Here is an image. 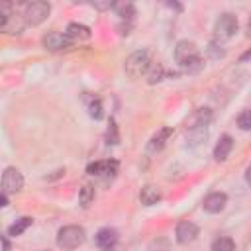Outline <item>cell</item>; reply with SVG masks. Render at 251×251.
I'll use <instances>...</instances> for the list:
<instances>
[{"instance_id":"1","label":"cell","mask_w":251,"mask_h":251,"mask_svg":"<svg viewBox=\"0 0 251 251\" xmlns=\"http://www.w3.org/2000/svg\"><path fill=\"white\" fill-rule=\"evenodd\" d=\"M175 61L188 73H196L204 67V59L200 57V51L194 41L190 39H180L175 45Z\"/></svg>"},{"instance_id":"2","label":"cell","mask_w":251,"mask_h":251,"mask_svg":"<svg viewBox=\"0 0 251 251\" xmlns=\"http://www.w3.org/2000/svg\"><path fill=\"white\" fill-rule=\"evenodd\" d=\"M84 241H86V231L82 226L69 224L57 231V245L65 251H73V249L80 247Z\"/></svg>"},{"instance_id":"3","label":"cell","mask_w":251,"mask_h":251,"mask_svg":"<svg viewBox=\"0 0 251 251\" xmlns=\"http://www.w3.org/2000/svg\"><path fill=\"white\" fill-rule=\"evenodd\" d=\"M151 65H153V61H151V51H149V49H137V51H133V53L126 59L124 71H126L127 76L139 78V76H143V75L149 71Z\"/></svg>"},{"instance_id":"4","label":"cell","mask_w":251,"mask_h":251,"mask_svg":"<svg viewBox=\"0 0 251 251\" xmlns=\"http://www.w3.org/2000/svg\"><path fill=\"white\" fill-rule=\"evenodd\" d=\"M237 29H239V20H237V16L231 14V12H224V14H220V16L216 18V22H214V39L220 41V43H224V41L231 39V37L237 33Z\"/></svg>"},{"instance_id":"5","label":"cell","mask_w":251,"mask_h":251,"mask_svg":"<svg viewBox=\"0 0 251 251\" xmlns=\"http://www.w3.org/2000/svg\"><path fill=\"white\" fill-rule=\"evenodd\" d=\"M51 14V4L43 2V0H35V2H27L24 6V22L27 25H39L41 22H45Z\"/></svg>"},{"instance_id":"6","label":"cell","mask_w":251,"mask_h":251,"mask_svg":"<svg viewBox=\"0 0 251 251\" xmlns=\"http://www.w3.org/2000/svg\"><path fill=\"white\" fill-rule=\"evenodd\" d=\"M86 173L90 176H96V178H102V180H106V178L112 180L116 176V173H118V161H114V159L94 161V163H90L86 167Z\"/></svg>"},{"instance_id":"7","label":"cell","mask_w":251,"mask_h":251,"mask_svg":"<svg viewBox=\"0 0 251 251\" xmlns=\"http://www.w3.org/2000/svg\"><path fill=\"white\" fill-rule=\"evenodd\" d=\"M24 188V175L16 167H6L2 173V190L4 194H16Z\"/></svg>"},{"instance_id":"8","label":"cell","mask_w":251,"mask_h":251,"mask_svg":"<svg viewBox=\"0 0 251 251\" xmlns=\"http://www.w3.org/2000/svg\"><path fill=\"white\" fill-rule=\"evenodd\" d=\"M198 226L194 224V222H190V220H182V222H178L176 224V227H175V239H176V243H180V245H188V243H192L196 237H198Z\"/></svg>"},{"instance_id":"9","label":"cell","mask_w":251,"mask_h":251,"mask_svg":"<svg viewBox=\"0 0 251 251\" xmlns=\"http://www.w3.org/2000/svg\"><path fill=\"white\" fill-rule=\"evenodd\" d=\"M90 35H92L90 27H88V25H84V24H78V22H71V24L67 25V29H65V37L69 39V43H71V45L84 43V41H88V39H90Z\"/></svg>"},{"instance_id":"10","label":"cell","mask_w":251,"mask_h":251,"mask_svg":"<svg viewBox=\"0 0 251 251\" xmlns=\"http://www.w3.org/2000/svg\"><path fill=\"white\" fill-rule=\"evenodd\" d=\"M41 45H43L47 51H51V53H57V51H63V49H69V47H71L69 39H67L65 33H61V31H47V33L41 37Z\"/></svg>"},{"instance_id":"11","label":"cell","mask_w":251,"mask_h":251,"mask_svg":"<svg viewBox=\"0 0 251 251\" xmlns=\"http://www.w3.org/2000/svg\"><path fill=\"white\" fill-rule=\"evenodd\" d=\"M212 118H214L212 108H208V106L196 108V110H192V114L186 118V129H192V127H208L210 122H212Z\"/></svg>"},{"instance_id":"12","label":"cell","mask_w":251,"mask_h":251,"mask_svg":"<svg viewBox=\"0 0 251 251\" xmlns=\"http://www.w3.org/2000/svg\"><path fill=\"white\" fill-rule=\"evenodd\" d=\"M226 204H227V194L226 192H220V190L218 192H210L202 200V208L208 214H220L226 208Z\"/></svg>"},{"instance_id":"13","label":"cell","mask_w":251,"mask_h":251,"mask_svg":"<svg viewBox=\"0 0 251 251\" xmlns=\"http://www.w3.org/2000/svg\"><path fill=\"white\" fill-rule=\"evenodd\" d=\"M171 135H173V127H161V129H159L157 133H153L151 139L147 141V153H149V155L159 153V151L167 145V141L171 139Z\"/></svg>"},{"instance_id":"14","label":"cell","mask_w":251,"mask_h":251,"mask_svg":"<svg viewBox=\"0 0 251 251\" xmlns=\"http://www.w3.org/2000/svg\"><path fill=\"white\" fill-rule=\"evenodd\" d=\"M231 149H233V137H231L229 133H224V135H220V139L216 141L212 155H214V159H216L218 163H222V161H226V159L231 155Z\"/></svg>"},{"instance_id":"15","label":"cell","mask_w":251,"mask_h":251,"mask_svg":"<svg viewBox=\"0 0 251 251\" xmlns=\"http://www.w3.org/2000/svg\"><path fill=\"white\" fill-rule=\"evenodd\" d=\"M118 239H120V237H118V231H116L114 227H110V226L100 227V229L96 231V235H94V243H96L100 249H108V247L116 245Z\"/></svg>"},{"instance_id":"16","label":"cell","mask_w":251,"mask_h":251,"mask_svg":"<svg viewBox=\"0 0 251 251\" xmlns=\"http://www.w3.org/2000/svg\"><path fill=\"white\" fill-rule=\"evenodd\" d=\"M161 198H163L161 190H159L157 186H153V184H145V186L139 190V202H141L143 206H155V204L161 202Z\"/></svg>"},{"instance_id":"17","label":"cell","mask_w":251,"mask_h":251,"mask_svg":"<svg viewBox=\"0 0 251 251\" xmlns=\"http://www.w3.org/2000/svg\"><path fill=\"white\" fill-rule=\"evenodd\" d=\"M114 10L120 16V22H131L133 24V18L137 16V10H135V6L131 2H116Z\"/></svg>"},{"instance_id":"18","label":"cell","mask_w":251,"mask_h":251,"mask_svg":"<svg viewBox=\"0 0 251 251\" xmlns=\"http://www.w3.org/2000/svg\"><path fill=\"white\" fill-rule=\"evenodd\" d=\"M86 110H88V116L92 120H102L104 118V104L98 96H86Z\"/></svg>"},{"instance_id":"19","label":"cell","mask_w":251,"mask_h":251,"mask_svg":"<svg viewBox=\"0 0 251 251\" xmlns=\"http://www.w3.org/2000/svg\"><path fill=\"white\" fill-rule=\"evenodd\" d=\"M31 224H33V220H31L29 216H22V218H18V220L8 227V235H10V237H18V235H22Z\"/></svg>"},{"instance_id":"20","label":"cell","mask_w":251,"mask_h":251,"mask_svg":"<svg viewBox=\"0 0 251 251\" xmlns=\"http://www.w3.org/2000/svg\"><path fill=\"white\" fill-rule=\"evenodd\" d=\"M206 137H208V127H192V129H186V143L190 147L200 145Z\"/></svg>"},{"instance_id":"21","label":"cell","mask_w":251,"mask_h":251,"mask_svg":"<svg viewBox=\"0 0 251 251\" xmlns=\"http://www.w3.org/2000/svg\"><path fill=\"white\" fill-rule=\"evenodd\" d=\"M210 251H235V241L227 235H220L212 241Z\"/></svg>"},{"instance_id":"22","label":"cell","mask_w":251,"mask_h":251,"mask_svg":"<svg viewBox=\"0 0 251 251\" xmlns=\"http://www.w3.org/2000/svg\"><path fill=\"white\" fill-rule=\"evenodd\" d=\"M145 76H147V82H149V84H157V82H161V80L167 76V71H165L163 65L155 63V65L149 67V71L145 73Z\"/></svg>"},{"instance_id":"23","label":"cell","mask_w":251,"mask_h":251,"mask_svg":"<svg viewBox=\"0 0 251 251\" xmlns=\"http://www.w3.org/2000/svg\"><path fill=\"white\" fill-rule=\"evenodd\" d=\"M94 186L92 184H82L80 190H78V204L82 208H88L92 202H94Z\"/></svg>"},{"instance_id":"24","label":"cell","mask_w":251,"mask_h":251,"mask_svg":"<svg viewBox=\"0 0 251 251\" xmlns=\"http://www.w3.org/2000/svg\"><path fill=\"white\" fill-rule=\"evenodd\" d=\"M106 143L108 145H118L120 143V131H118V124H116L114 118L110 120V126L106 129Z\"/></svg>"},{"instance_id":"25","label":"cell","mask_w":251,"mask_h":251,"mask_svg":"<svg viewBox=\"0 0 251 251\" xmlns=\"http://www.w3.org/2000/svg\"><path fill=\"white\" fill-rule=\"evenodd\" d=\"M208 55L212 57V59H220V57H224L226 55V49H224V43H220V41H216V39H212L210 43H208Z\"/></svg>"},{"instance_id":"26","label":"cell","mask_w":251,"mask_h":251,"mask_svg":"<svg viewBox=\"0 0 251 251\" xmlns=\"http://www.w3.org/2000/svg\"><path fill=\"white\" fill-rule=\"evenodd\" d=\"M235 124L239 126V129L249 131V129H251V112H249V110H243V112L235 118Z\"/></svg>"},{"instance_id":"27","label":"cell","mask_w":251,"mask_h":251,"mask_svg":"<svg viewBox=\"0 0 251 251\" xmlns=\"http://www.w3.org/2000/svg\"><path fill=\"white\" fill-rule=\"evenodd\" d=\"M149 251H169V239L167 237H157L149 243Z\"/></svg>"},{"instance_id":"28","label":"cell","mask_w":251,"mask_h":251,"mask_svg":"<svg viewBox=\"0 0 251 251\" xmlns=\"http://www.w3.org/2000/svg\"><path fill=\"white\" fill-rule=\"evenodd\" d=\"M114 4H116V2H110V0H106V2H92V6H94L96 10H100V12H104V10H112Z\"/></svg>"},{"instance_id":"29","label":"cell","mask_w":251,"mask_h":251,"mask_svg":"<svg viewBox=\"0 0 251 251\" xmlns=\"http://www.w3.org/2000/svg\"><path fill=\"white\" fill-rule=\"evenodd\" d=\"M118 31H120V35H129V31H131V22H120V24H118Z\"/></svg>"},{"instance_id":"30","label":"cell","mask_w":251,"mask_h":251,"mask_svg":"<svg viewBox=\"0 0 251 251\" xmlns=\"http://www.w3.org/2000/svg\"><path fill=\"white\" fill-rule=\"evenodd\" d=\"M6 24H8V14L0 10V29H6Z\"/></svg>"},{"instance_id":"31","label":"cell","mask_w":251,"mask_h":251,"mask_svg":"<svg viewBox=\"0 0 251 251\" xmlns=\"http://www.w3.org/2000/svg\"><path fill=\"white\" fill-rule=\"evenodd\" d=\"M8 204H10V200H8V196H6L4 192H0V210H2V208H6Z\"/></svg>"},{"instance_id":"32","label":"cell","mask_w":251,"mask_h":251,"mask_svg":"<svg viewBox=\"0 0 251 251\" xmlns=\"http://www.w3.org/2000/svg\"><path fill=\"white\" fill-rule=\"evenodd\" d=\"M102 251H122V247L116 243V245H112V247H108V249H102Z\"/></svg>"},{"instance_id":"33","label":"cell","mask_w":251,"mask_h":251,"mask_svg":"<svg viewBox=\"0 0 251 251\" xmlns=\"http://www.w3.org/2000/svg\"><path fill=\"white\" fill-rule=\"evenodd\" d=\"M167 6H169V8H175V10H182V6H180V4H175V2H169Z\"/></svg>"},{"instance_id":"34","label":"cell","mask_w":251,"mask_h":251,"mask_svg":"<svg viewBox=\"0 0 251 251\" xmlns=\"http://www.w3.org/2000/svg\"><path fill=\"white\" fill-rule=\"evenodd\" d=\"M249 55H251V53H249V51H247V53H243V55H241V63H245V61H247V59H249Z\"/></svg>"}]
</instances>
